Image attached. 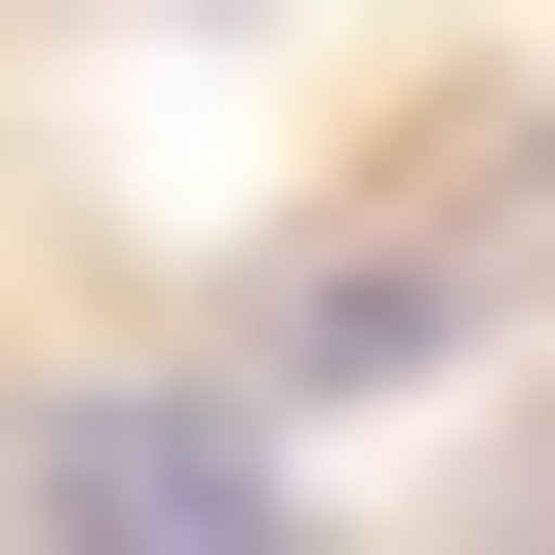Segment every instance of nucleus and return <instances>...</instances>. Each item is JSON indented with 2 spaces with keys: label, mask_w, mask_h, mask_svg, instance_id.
Listing matches in <instances>:
<instances>
[{
  "label": "nucleus",
  "mask_w": 555,
  "mask_h": 555,
  "mask_svg": "<svg viewBox=\"0 0 555 555\" xmlns=\"http://www.w3.org/2000/svg\"><path fill=\"white\" fill-rule=\"evenodd\" d=\"M0 555H318V516H278L238 397H40L0 437Z\"/></svg>",
  "instance_id": "obj_1"
}]
</instances>
